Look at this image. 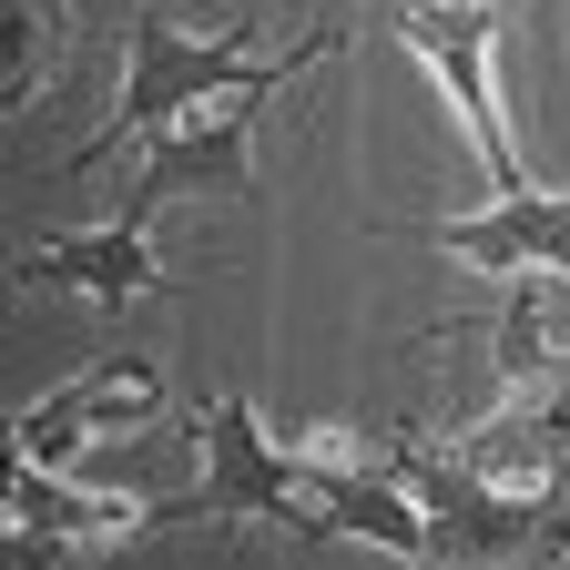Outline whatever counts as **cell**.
Segmentation results:
<instances>
[{
  "mask_svg": "<svg viewBox=\"0 0 570 570\" xmlns=\"http://www.w3.org/2000/svg\"><path fill=\"white\" fill-rule=\"evenodd\" d=\"M459 459H479L489 479H570V356H540V367L510 377L499 417H479L469 439H449Z\"/></svg>",
  "mask_w": 570,
  "mask_h": 570,
  "instance_id": "obj_9",
  "label": "cell"
},
{
  "mask_svg": "<svg viewBox=\"0 0 570 570\" xmlns=\"http://www.w3.org/2000/svg\"><path fill=\"white\" fill-rule=\"evenodd\" d=\"M306 499H316V530H346L387 560H439L397 449H306Z\"/></svg>",
  "mask_w": 570,
  "mask_h": 570,
  "instance_id": "obj_6",
  "label": "cell"
},
{
  "mask_svg": "<svg viewBox=\"0 0 570 570\" xmlns=\"http://www.w3.org/2000/svg\"><path fill=\"white\" fill-rule=\"evenodd\" d=\"M194 459H204V469H194L184 499H142V530H184V520H265V530L316 540L306 449H275L235 387L204 397V417H194Z\"/></svg>",
  "mask_w": 570,
  "mask_h": 570,
  "instance_id": "obj_2",
  "label": "cell"
},
{
  "mask_svg": "<svg viewBox=\"0 0 570 570\" xmlns=\"http://www.w3.org/2000/svg\"><path fill=\"white\" fill-rule=\"evenodd\" d=\"M21 285H61V296H92L102 316H122V306H142V296H164V285H184L164 255H154V235L142 225H82V235H51V245H31L21 255Z\"/></svg>",
  "mask_w": 570,
  "mask_h": 570,
  "instance_id": "obj_10",
  "label": "cell"
},
{
  "mask_svg": "<svg viewBox=\"0 0 570 570\" xmlns=\"http://www.w3.org/2000/svg\"><path fill=\"white\" fill-rule=\"evenodd\" d=\"M417 510H428V540L439 560H570V479H540V489H499L479 459L459 449H397Z\"/></svg>",
  "mask_w": 570,
  "mask_h": 570,
  "instance_id": "obj_3",
  "label": "cell"
},
{
  "mask_svg": "<svg viewBox=\"0 0 570 570\" xmlns=\"http://www.w3.org/2000/svg\"><path fill=\"white\" fill-rule=\"evenodd\" d=\"M142 417H164V377L142 367V356H112V367H82V377H61L51 397H31L11 417V449L21 459H82L92 439H112V428H142Z\"/></svg>",
  "mask_w": 570,
  "mask_h": 570,
  "instance_id": "obj_8",
  "label": "cell"
},
{
  "mask_svg": "<svg viewBox=\"0 0 570 570\" xmlns=\"http://www.w3.org/2000/svg\"><path fill=\"white\" fill-rule=\"evenodd\" d=\"M326 51H346L336 21L296 31L285 51H255V11H245L235 31H184V21H164V11H132L112 122L82 142V154H61V174H102L112 154H142L164 122H194L204 102H225V92H245V82H275V71H306V61H326Z\"/></svg>",
  "mask_w": 570,
  "mask_h": 570,
  "instance_id": "obj_1",
  "label": "cell"
},
{
  "mask_svg": "<svg viewBox=\"0 0 570 570\" xmlns=\"http://www.w3.org/2000/svg\"><path fill=\"white\" fill-rule=\"evenodd\" d=\"M397 41L439 71V92H449V112H459V132H469V154L499 174V194L530 184L510 122H499V0H417V11L397 21Z\"/></svg>",
  "mask_w": 570,
  "mask_h": 570,
  "instance_id": "obj_5",
  "label": "cell"
},
{
  "mask_svg": "<svg viewBox=\"0 0 570 570\" xmlns=\"http://www.w3.org/2000/svg\"><path fill=\"white\" fill-rule=\"evenodd\" d=\"M407 245H439V255H469L479 275H570V194H540V184H510L479 214H428V225H387Z\"/></svg>",
  "mask_w": 570,
  "mask_h": 570,
  "instance_id": "obj_7",
  "label": "cell"
},
{
  "mask_svg": "<svg viewBox=\"0 0 570 570\" xmlns=\"http://www.w3.org/2000/svg\"><path fill=\"white\" fill-rule=\"evenodd\" d=\"M112 540H142V510L71 489L51 459H11V550L21 560H92Z\"/></svg>",
  "mask_w": 570,
  "mask_h": 570,
  "instance_id": "obj_11",
  "label": "cell"
},
{
  "mask_svg": "<svg viewBox=\"0 0 570 570\" xmlns=\"http://www.w3.org/2000/svg\"><path fill=\"white\" fill-rule=\"evenodd\" d=\"M296 82V71H275V82H245L225 102H204L194 122H164L142 142V164L122 174V225H154L164 204H255V112Z\"/></svg>",
  "mask_w": 570,
  "mask_h": 570,
  "instance_id": "obj_4",
  "label": "cell"
},
{
  "mask_svg": "<svg viewBox=\"0 0 570 570\" xmlns=\"http://www.w3.org/2000/svg\"><path fill=\"white\" fill-rule=\"evenodd\" d=\"M51 51H61V11H51V0H11V71H0L11 112H21V102H41V82H51Z\"/></svg>",
  "mask_w": 570,
  "mask_h": 570,
  "instance_id": "obj_12",
  "label": "cell"
}]
</instances>
